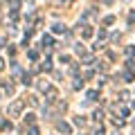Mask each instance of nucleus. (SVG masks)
<instances>
[{"mask_svg": "<svg viewBox=\"0 0 135 135\" xmlns=\"http://www.w3.org/2000/svg\"><path fill=\"white\" fill-rule=\"evenodd\" d=\"M27 56L32 59V61H36V59H38V52H36V50H29V52H27Z\"/></svg>", "mask_w": 135, "mask_h": 135, "instance_id": "f257e3e1", "label": "nucleus"}, {"mask_svg": "<svg viewBox=\"0 0 135 135\" xmlns=\"http://www.w3.org/2000/svg\"><path fill=\"white\" fill-rule=\"evenodd\" d=\"M2 68H5V61H2V59H0V70H2Z\"/></svg>", "mask_w": 135, "mask_h": 135, "instance_id": "6e6552de", "label": "nucleus"}, {"mask_svg": "<svg viewBox=\"0 0 135 135\" xmlns=\"http://www.w3.org/2000/svg\"><path fill=\"white\" fill-rule=\"evenodd\" d=\"M41 43H43V47H50V43H52V36H43V41H41Z\"/></svg>", "mask_w": 135, "mask_h": 135, "instance_id": "f03ea898", "label": "nucleus"}, {"mask_svg": "<svg viewBox=\"0 0 135 135\" xmlns=\"http://www.w3.org/2000/svg\"><path fill=\"white\" fill-rule=\"evenodd\" d=\"M126 54H128V56H133V54H135V47H133V45H128V47H126Z\"/></svg>", "mask_w": 135, "mask_h": 135, "instance_id": "39448f33", "label": "nucleus"}, {"mask_svg": "<svg viewBox=\"0 0 135 135\" xmlns=\"http://www.w3.org/2000/svg\"><path fill=\"white\" fill-rule=\"evenodd\" d=\"M59 131H61V133H70V126H68V124H63V122H61V124H59Z\"/></svg>", "mask_w": 135, "mask_h": 135, "instance_id": "7ed1b4c3", "label": "nucleus"}, {"mask_svg": "<svg viewBox=\"0 0 135 135\" xmlns=\"http://www.w3.org/2000/svg\"><path fill=\"white\" fill-rule=\"evenodd\" d=\"M29 135H38V128H34V126H32V128H29Z\"/></svg>", "mask_w": 135, "mask_h": 135, "instance_id": "0eeeda50", "label": "nucleus"}, {"mask_svg": "<svg viewBox=\"0 0 135 135\" xmlns=\"http://www.w3.org/2000/svg\"><path fill=\"white\" fill-rule=\"evenodd\" d=\"M97 95H99L97 90H90V92H88V99H97Z\"/></svg>", "mask_w": 135, "mask_h": 135, "instance_id": "20e7f679", "label": "nucleus"}, {"mask_svg": "<svg viewBox=\"0 0 135 135\" xmlns=\"http://www.w3.org/2000/svg\"><path fill=\"white\" fill-rule=\"evenodd\" d=\"M92 135H104V126H99V128L92 131Z\"/></svg>", "mask_w": 135, "mask_h": 135, "instance_id": "423d86ee", "label": "nucleus"}, {"mask_svg": "<svg viewBox=\"0 0 135 135\" xmlns=\"http://www.w3.org/2000/svg\"><path fill=\"white\" fill-rule=\"evenodd\" d=\"M133 110H135V101H133Z\"/></svg>", "mask_w": 135, "mask_h": 135, "instance_id": "1a4fd4ad", "label": "nucleus"}]
</instances>
